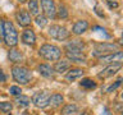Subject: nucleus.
<instances>
[{
  "label": "nucleus",
  "mask_w": 123,
  "mask_h": 115,
  "mask_svg": "<svg viewBox=\"0 0 123 115\" xmlns=\"http://www.w3.org/2000/svg\"><path fill=\"white\" fill-rule=\"evenodd\" d=\"M80 84H81V87L87 88V90H92V88H96V83H95L92 79H90V78H83V79L80 82Z\"/></svg>",
  "instance_id": "nucleus-23"
},
{
  "label": "nucleus",
  "mask_w": 123,
  "mask_h": 115,
  "mask_svg": "<svg viewBox=\"0 0 123 115\" xmlns=\"http://www.w3.org/2000/svg\"><path fill=\"white\" fill-rule=\"evenodd\" d=\"M88 28V22L82 19V21H77L74 24H73V28H72V32L77 34V36H80V34L85 33Z\"/></svg>",
  "instance_id": "nucleus-14"
},
{
  "label": "nucleus",
  "mask_w": 123,
  "mask_h": 115,
  "mask_svg": "<svg viewBox=\"0 0 123 115\" xmlns=\"http://www.w3.org/2000/svg\"><path fill=\"white\" fill-rule=\"evenodd\" d=\"M65 56L73 63H86L87 58L82 51H65Z\"/></svg>",
  "instance_id": "nucleus-11"
},
{
  "label": "nucleus",
  "mask_w": 123,
  "mask_h": 115,
  "mask_svg": "<svg viewBox=\"0 0 123 115\" xmlns=\"http://www.w3.org/2000/svg\"><path fill=\"white\" fill-rule=\"evenodd\" d=\"M37 72H38V74H40L41 77H44V78H51V77L54 75V68L51 67V65H49V64H40L37 67Z\"/></svg>",
  "instance_id": "nucleus-13"
},
{
  "label": "nucleus",
  "mask_w": 123,
  "mask_h": 115,
  "mask_svg": "<svg viewBox=\"0 0 123 115\" xmlns=\"http://www.w3.org/2000/svg\"><path fill=\"white\" fill-rule=\"evenodd\" d=\"M15 19H17L18 24L21 27H28L31 24V22H32V19H31V14L27 10H25V9H21V10L17 12V14H15Z\"/></svg>",
  "instance_id": "nucleus-9"
},
{
  "label": "nucleus",
  "mask_w": 123,
  "mask_h": 115,
  "mask_svg": "<svg viewBox=\"0 0 123 115\" xmlns=\"http://www.w3.org/2000/svg\"><path fill=\"white\" fill-rule=\"evenodd\" d=\"M28 13L37 15L38 14V0H30L28 1Z\"/></svg>",
  "instance_id": "nucleus-24"
},
{
  "label": "nucleus",
  "mask_w": 123,
  "mask_h": 115,
  "mask_svg": "<svg viewBox=\"0 0 123 115\" xmlns=\"http://www.w3.org/2000/svg\"><path fill=\"white\" fill-rule=\"evenodd\" d=\"M35 22H36V24L38 27H41V28H44V27L46 26V23H48V18L45 17L44 14H37L36 15V19H35Z\"/></svg>",
  "instance_id": "nucleus-26"
},
{
  "label": "nucleus",
  "mask_w": 123,
  "mask_h": 115,
  "mask_svg": "<svg viewBox=\"0 0 123 115\" xmlns=\"http://www.w3.org/2000/svg\"><path fill=\"white\" fill-rule=\"evenodd\" d=\"M4 42L9 47H14L18 44V32L10 21H4Z\"/></svg>",
  "instance_id": "nucleus-1"
},
{
  "label": "nucleus",
  "mask_w": 123,
  "mask_h": 115,
  "mask_svg": "<svg viewBox=\"0 0 123 115\" xmlns=\"http://www.w3.org/2000/svg\"><path fill=\"white\" fill-rule=\"evenodd\" d=\"M54 72L56 73H64L67 72L69 68H71V63H69V60H56L55 65H54Z\"/></svg>",
  "instance_id": "nucleus-17"
},
{
  "label": "nucleus",
  "mask_w": 123,
  "mask_h": 115,
  "mask_svg": "<svg viewBox=\"0 0 123 115\" xmlns=\"http://www.w3.org/2000/svg\"><path fill=\"white\" fill-rule=\"evenodd\" d=\"M121 68H122V63H113V64L108 65L104 70H101V73H99L98 77L99 78H103V79L104 78H109V77L114 75Z\"/></svg>",
  "instance_id": "nucleus-10"
},
{
  "label": "nucleus",
  "mask_w": 123,
  "mask_h": 115,
  "mask_svg": "<svg viewBox=\"0 0 123 115\" xmlns=\"http://www.w3.org/2000/svg\"><path fill=\"white\" fill-rule=\"evenodd\" d=\"M8 58H9V60L12 61V63L17 64L23 59V54L17 49H10L9 52H8Z\"/></svg>",
  "instance_id": "nucleus-18"
},
{
  "label": "nucleus",
  "mask_w": 123,
  "mask_h": 115,
  "mask_svg": "<svg viewBox=\"0 0 123 115\" xmlns=\"http://www.w3.org/2000/svg\"><path fill=\"white\" fill-rule=\"evenodd\" d=\"M105 1L108 3V1H117V0H105Z\"/></svg>",
  "instance_id": "nucleus-36"
},
{
  "label": "nucleus",
  "mask_w": 123,
  "mask_h": 115,
  "mask_svg": "<svg viewBox=\"0 0 123 115\" xmlns=\"http://www.w3.org/2000/svg\"><path fill=\"white\" fill-rule=\"evenodd\" d=\"M0 79H1V82H4L5 80V77H4V74H3V70L0 69Z\"/></svg>",
  "instance_id": "nucleus-32"
},
{
  "label": "nucleus",
  "mask_w": 123,
  "mask_h": 115,
  "mask_svg": "<svg viewBox=\"0 0 123 115\" xmlns=\"http://www.w3.org/2000/svg\"><path fill=\"white\" fill-rule=\"evenodd\" d=\"M17 1H18V3H26L27 0H17Z\"/></svg>",
  "instance_id": "nucleus-34"
},
{
  "label": "nucleus",
  "mask_w": 123,
  "mask_h": 115,
  "mask_svg": "<svg viewBox=\"0 0 123 115\" xmlns=\"http://www.w3.org/2000/svg\"><path fill=\"white\" fill-rule=\"evenodd\" d=\"M15 104L21 107H27L31 104V98L28 96H25V95H19V96H15Z\"/></svg>",
  "instance_id": "nucleus-20"
},
{
  "label": "nucleus",
  "mask_w": 123,
  "mask_h": 115,
  "mask_svg": "<svg viewBox=\"0 0 123 115\" xmlns=\"http://www.w3.org/2000/svg\"><path fill=\"white\" fill-rule=\"evenodd\" d=\"M123 59V52L122 51H115V52H110L106 55H101L99 56V61L104 64H113V63H122Z\"/></svg>",
  "instance_id": "nucleus-8"
},
{
  "label": "nucleus",
  "mask_w": 123,
  "mask_h": 115,
  "mask_svg": "<svg viewBox=\"0 0 123 115\" xmlns=\"http://www.w3.org/2000/svg\"><path fill=\"white\" fill-rule=\"evenodd\" d=\"M83 47H85V44L81 40H72L65 45V50L67 51H82Z\"/></svg>",
  "instance_id": "nucleus-16"
},
{
  "label": "nucleus",
  "mask_w": 123,
  "mask_h": 115,
  "mask_svg": "<svg viewBox=\"0 0 123 115\" xmlns=\"http://www.w3.org/2000/svg\"><path fill=\"white\" fill-rule=\"evenodd\" d=\"M9 93L13 95V96H19V95H22V88L18 87V86H10L9 87Z\"/></svg>",
  "instance_id": "nucleus-27"
},
{
  "label": "nucleus",
  "mask_w": 123,
  "mask_h": 115,
  "mask_svg": "<svg viewBox=\"0 0 123 115\" xmlns=\"http://www.w3.org/2000/svg\"><path fill=\"white\" fill-rule=\"evenodd\" d=\"M78 111V106L74 105V104H68L65 105L63 109H62V114L63 115H71L73 113H77Z\"/></svg>",
  "instance_id": "nucleus-21"
},
{
  "label": "nucleus",
  "mask_w": 123,
  "mask_h": 115,
  "mask_svg": "<svg viewBox=\"0 0 123 115\" xmlns=\"http://www.w3.org/2000/svg\"><path fill=\"white\" fill-rule=\"evenodd\" d=\"M41 9L44 12V15L49 19H54L56 17V6L53 0H40Z\"/></svg>",
  "instance_id": "nucleus-7"
},
{
  "label": "nucleus",
  "mask_w": 123,
  "mask_h": 115,
  "mask_svg": "<svg viewBox=\"0 0 123 115\" xmlns=\"http://www.w3.org/2000/svg\"><path fill=\"white\" fill-rule=\"evenodd\" d=\"M22 115H31V114L28 113V111H25V113H22Z\"/></svg>",
  "instance_id": "nucleus-33"
},
{
  "label": "nucleus",
  "mask_w": 123,
  "mask_h": 115,
  "mask_svg": "<svg viewBox=\"0 0 123 115\" xmlns=\"http://www.w3.org/2000/svg\"><path fill=\"white\" fill-rule=\"evenodd\" d=\"M56 17L60 19H67L68 18V9L64 4H60L59 8L56 9Z\"/></svg>",
  "instance_id": "nucleus-22"
},
{
  "label": "nucleus",
  "mask_w": 123,
  "mask_h": 115,
  "mask_svg": "<svg viewBox=\"0 0 123 115\" xmlns=\"http://www.w3.org/2000/svg\"><path fill=\"white\" fill-rule=\"evenodd\" d=\"M85 74V70L83 69H81V68H73L71 69L67 74H65V79L69 80V82H74V80L77 79H80L81 77H83Z\"/></svg>",
  "instance_id": "nucleus-15"
},
{
  "label": "nucleus",
  "mask_w": 123,
  "mask_h": 115,
  "mask_svg": "<svg viewBox=\"0 0 123 115\" xmlns=\"http://www.w3.org/2000/svg\"><path fill=\"white\" fill-rule=\"evenodd\" d=\"M100 115H111V113L108 110V107H104V109H103V113L100 114Z\"/></svg>",
  "instance_id": "nucleus-31"
},
{
  "label": "nucleus",
  "mask_w": 123,
  "mask_h": 115,
  "mask_svg": "<svg viewBox=\"0 0 123 115\" xmlns=\"http://www.w3.org/2000/svg\"><path fill=\"white\" fill-rule=\"evenodd\" d=\"M106 4H108V6H109L110 9H115V8H118V6H119L118 1H108Z\"/></svg>",
  "instance_id": "nucleus-30"
},
{
  "label": "nucleus",
  "mask_w": 123,
  "mask_h": 115,
  "mask_svg": "<svg viewBox=\"0 0 123 115\" xmlns=\"http://www.w3.org/2000/svg\"><path fill=\"white\" fill-rule=\"evenodd\" d=\"M12 77L19 84H27L32 79V72L28 68L22 67V65H14L12 68Z\"/></svg>",
  "instance_id": "nucleus-3"
},
{
  "label": "nucleus",
  "mask_w": 123,
  "mask_h": 115,
  "mask_svg": "<svg viewBox=\"0 0 123 115\" xmlns=\"http://www.w3.org/2000/svg\"><path fill=\"white\" fill-rule=\"evenodd\" d=\"M64 98L60 93H54V95H50V98H49V105L51 107H59L62 104H63Z\"/></svg>",
  "instance_id": "nucleus-19"
},
{
  "label": "nucleus",
  "mask_w": 123,
  "mask_h": 115,
  "mask_svg": "<svg viewBox=\"0 0 123 115\" xmlns=\"http://www.w3.org/2000/svg\"><path fill=\"white\" fill-rule=\"evenodd\" d=\"M4 40V21L0 18V42Z\"/></svg>",
  "instance_id": "nucleus-29"
},
{
  "label": "nucleus",
  "mask_w": 123,
  "mask_h": 115,
  "mask_svg": "<svg viewBox=\"0 0 123 115\" xmlns=\"http://www.w3.org/2000/svg\"><path fill=\"white\" fill-rule=\"evenodd\" d=\"M49 98H50V92L49 91H37L32 95L31 101L36 107L40 109H45L49 106Z\"/></svg>",
  "instance_id": "nucleus-4"
},
{
  "label": "nucleus",
  "mask_w": 123,
  "mask_h": 115,
  "mask_svg": "<svg viewBox=\"0 0 123 115\" xmlns=\"http://www.w3.org/2000/svg\"><path fill=\"white\" fill-rule=\"evenodd\" d=\"M22 41H23V44H26V45L33 46L35 42H36V34H35L33 29L26 28L25 31H23V33H22Z\"/></svg>",
  "instance_id": "nucleus-12"
},
{
  "label": "nucleus",
  "mask_w": 123,
  "mask_h": 115,
  "mask_svg": "<svg viewBox=\"0 0 123 115\" xmlns=\"http://www.w3.org/2000/svg\"><path fill=\"white\" fill-rule=\"evenodd\" d=\"M121 84H122V78H119V79L117 80V82H115V83H113V84H111V86H110L109 88H108V90H106V92H108V93H111V92L117 90V88H118L119 86H121Z\"/></svg>",
  "instance_id": "nucleus-28"
},
{
  "label": "nucleus",
  "mask_w": 123,
  "mask_h": 115,
  "mask_svg": "<svg viewBox=\"0 0 123 115\" xmlns=\"http://www.w3.org/2000/svg\"><path fill=\"white\" fill-rule=\"evenodd\" d=\"M38 55L42 56L45 60L49 61H56L62 58V50L55 45H50V44H45L42 45L40 50H38Z\"/></svg>",
  "instance_id": "nucleus-2"
},
{
  "label": "nucleus",
  "mask_w": 123,
  "mask_h": 115,
  "mask_svg": "<svg viewBox=\"0 0 123 115\" xmlns=\"http://www.w3.org/2000/svg\"><path fill=\"white\" fill-rule=\"evenodd\" d=\"M49 34L53 38H55L58 41H64L69 37V32L65 27H62V26H58V24H53L51 27L49 28Z\"/></svg>",
  "instance_id": "nucleus-5"
},
{
  "label": "nucleus",
  "mask_w": 123,
  "mask_h": 115,
  "mask_svg": "<svg viewBox=\"0 0 123 115\" xmlns=\"http://www.w3.org/2000/svg\"><path fill=\"white\" fill-rule=\"evenodd\" d=\"M12 109H13V105L12 102L9 101H4V102H0V113H4V114H9Z\"/></svg>",
  "instance_id": "nucleus-25"
},
{
  "label": "nucleus",
  "mask_w": 123,
  "mask_h": 115,
  "mask_svg": "<svg viewBox=\"0 0 123 115\" xmlns=\"http://www.w3.org/2000/svg\"><path fill=\"white\" fill-rule=\"evenodd\" d=\"M81 115H88V113H87V111H85V113H82Z\"/></svg>",
  "instance_id": "nucleus-35"
},
{
  "label": "nucleus",
  "mask_w": 123,
  "mask_h": 115,
  "mask_svg": "<svg viewBox=\"0 0 123 115\" xmlns=\"http://www.w3.org/2000/svg\"><path fill=\"white\" fill-rule=\"evenodd\" d=\"M118 51V46L115 44H96L95 45V51H94V55L95 56H101V55H106V54H110V52H115Z\"/></svg>",
  "instance_id": "nucleus-6"
}]
</instances>
